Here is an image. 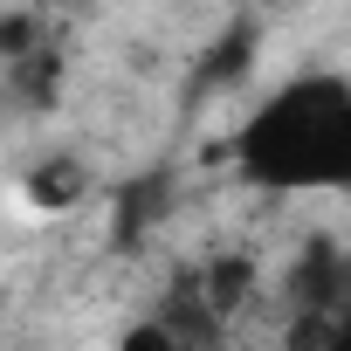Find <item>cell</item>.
<instances>
[{
    "label": "cell",
    "mask_w": 351,
    "mask_h": 351,
    "mask_svg": "<svg viewBox=\"0 0 351 351\" xmlns=\"http://www.w3.org/2000/svg\"><path fill=\"white\" fill-rule=\"evenodd\" d=\"M234 165L262 193H337L351 180V83L337 69L276 83L241 117Z\"/></svg>",
    "instance_id": "6da1fadb"
},
{
    "label": "cell",
    "mask_w": 351,
    "mask_h": 351,
    "mask_svg": "<svg viewBox=\"0 0 351 351\" xmlns=\"http://www.w3.org/2000/svg\"><path fill=\"white\" fill-rule=\"evenodd\" d=\"M344 289H351V269H344V255H337L330 241H310V248L289 262V276H282L289 317H296V310H344Z\"/></svg>",
    "instance_id": "7a4b0ae2"
},
{
    "label": "cell",
    "mask_w": 351,
    "mask_h": 351,
    "mask_svg": "<svg viewBox=\"0 0 351 351\" xmlns=\"http://www.w3.org/2000/svg\"><path fill=\"white\" fill-rule=\"evenodd\" d=\"M83 193H90V165H83L76 152H49V158H35V165L21 172V200H28L35 214H69Z\"/></svg>",
    "instance_id": "3957f363"
},
{
    "label": "cell",
    "mask_w": 351,
    "mask_h": 351,
    "mask_svg": "<svg viewBox=\"0 0 351 351\" xmlns=\"http://www.w3.org/2000/svg\"><path fill=\"white\" fill-rule=\"evenodd\" d=\"M282 351H344V310H296Z\"/></svg>",
    "instance_id": "277c9868"
},
{
    "label": "cell",
    "mask_w": 351,
    "mask_h": 351,
    "mask_svg": "<svg viewBox=\"0 0 351 351\" xmlns=\"http://www.w3.org/2000/svg\"><path fill=\"white\" fill-rule=\"evenodd\" d=\"M117 351H193V344L172 330L165 317H145V324H131V330L117 337Z\"/></svg>",
    "instance_id": "5b68a950"
},
{
    "label": "cell",
    "mask_w": 351,
    "mask_h": 351,
    "mask_svg": "<svg viewBox=\"0 0 351 351\" xmlns=\"http://www.w3.org/2000/svg\"><path fill=\"white\" fill-rule=\"evenodd\" d=\"M28 49H42L35 14H0V62H21Z\"/></svg>",
    "instance_id": "8992f818"
}]
</instances>
